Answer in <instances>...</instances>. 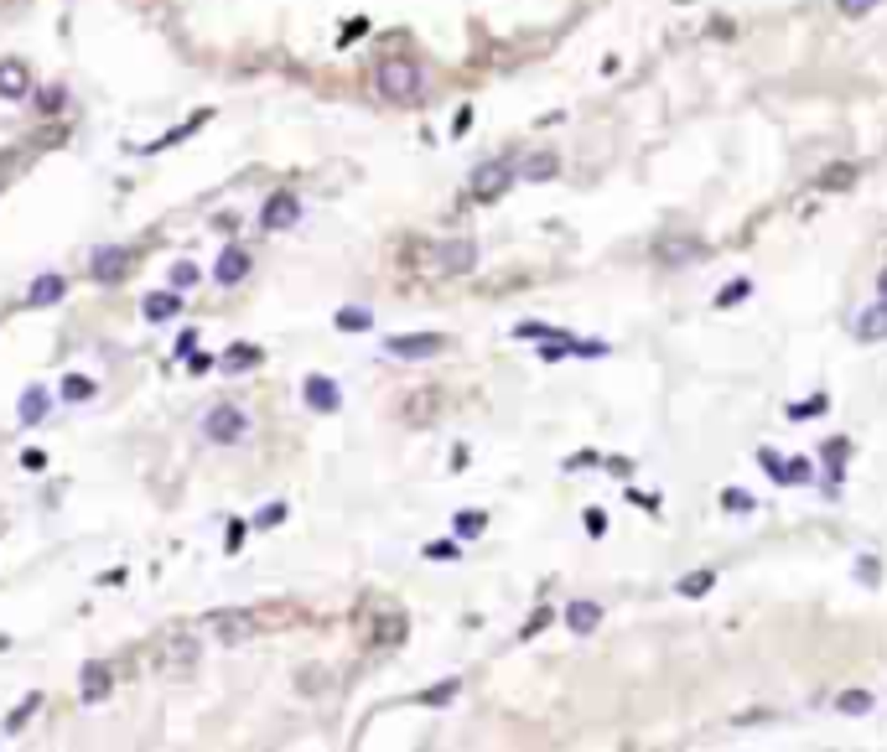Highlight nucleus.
I'll return each mask as SVG.
<instances>
[{
  "instance_id": "obj_1",
  "label": "nucleus",
  "mask_w": 887,
  "mask_h": 752,
  "mask_svg": "<svg viewBox=\"0 0 887 752\" xmlns=\"http://www.w3.org/2000/svg\"><path fill=\"white\" fill-rule=\"evenodd\" d=\"M379 93L390 99V104H415L421 93H426V73L415 68V62H405V58H390L384 68H379Z\"/></svg>"
},
{
  "instance_id": "obj_2",
  "label": "nucleus",
  "mask_w": 887,
  "mask_h": 752,
  "mask_svg": "<svg viewBox=\"0 0 887 752\" xmlns=\"http://www.w3.org/2000/svg\"><path fill=\"white\" fill-rule=\"evenodd\" d=\"M514 177H520L514 161H504V156H498V161H483V166L472 172V198H478V203H498V198L514 187Z\"/></svg>"
},
{
  "instance_id": "obj_3",
  "label": "nucleus",
  "mask_w": 887,
  "mask_h": 752,
  "mask_svg": "<svg viewBox=\"0 0 887 752\" xmlns=\"http://www.w3.org/2000/svg\"><path fill=\"white\" fill-rule=\"evenodd\" d=\"M249 431V416L239 410V405H214L208 410V421H203V436L214 441V447H229V441H239Z\"/></svg>"
},
{
  "instance_id": "obj_4",
  "label": "nucleus",
  "mask_w": 887,
  "mask_h": 752,
  "mask_svg": "<svg viewBox=\"0 0 887 752\" xmlns=\"http://www.w3.org/2000/svg\"><path fill=\"white\" fill-rule=\"evenodd\" d=\"M478 265V244L472 239H441L436 249V275H467Z\"/></svg>"
},
{
  "instance_id": "obj_5",
  "label": "nucleus",
  "mask_w": 887,
  "mask_h": 752,
  "mask_svg": "<svg viewBox=\"0 0 887 752\" xmlns=\"http://www.w3.org/2000/svg\"><path fill=\"white\" fill-rule=\"evenodd\" d=\"M125 271H130V249L125 244H99L93 249V280L99 286H120Z\"/></svg>"
},
{
  "instance_id": "obj_6",
  "label": "nucleus",
  "mask_w": 887,
  "mask_h": 752,
  "mask_svg": "<svg viewBox=\"0 0 887 752\" xmlns=\"http://www.w3.org/2000/svg\"><path fill=\"white\" fill-rule=\"evenodd\" d=\"M395 359H436L441 348H447V337H436V332H405V337H390L384 343Z\"/></svg>"
},
{
  "instance_id": "obj_7",
  "label": "nucleus",
  "mask_w": 887,
  "mask_h": 752,
  "mask_svg": "<svg viewBox=\"0 0 887 752\" xmlns=\"http://www.w3.org/2000/svg\"><path fill=\"white\" fill-rule=\"evenodd\" d=\"M296 218H302V203H296L291 192H270V198H265V208H260V229H270V234H276V229H291Z\"/></svg>"
},
{
  "instance_id": "obj_8",
  "label": "nucleus",
  "mask_w": 887,
  "mask_h": 752,
  "mask_svg": "<svg viewBox=\"0 0 887 752\" xmlns=\"http://www.w3.org/2000/svg\"><path fill=\"white\" fill-rule=\"evenodd\" d=\"M245 275H249V249L223 244V255H218V265H214V280H218V286H239Z\"/></svg>"
},
{
  "instance_id": "obj_9",
  "label": "nucleus",
  "mask_w": 887,
  "mask_h": 752,
  "mask_svg": "<svg viewBox=\"0 0 887 752\" xmlns=\"http://www.w3.org/2000/svg\"><path fill=\"white\" fill-rule=\"evenodd\" d=\"M78 691H84V700H109V691H115V675H109V664H104V659H89V664H84V675H78Z\"/></svg>"
},
{
  "instance_id": "obj_10",
  "label": "nucleus",
  "mask_w": 887,
  "mask_h": 752,
  "mask_svg": "<svg viewBox=\"0 0 887 752\" xmlns=\"http://www.w3.org/2000/svg\"><path fill=\"white\" fill-rule=\"evenodd\" d=\"M208 628H214L218 643H229V649H234V643H245L249 633H254V618H249V612H218Z\"/></svg>"
},
{
  "instance_id": "obj_11",
  "label": "nucleus",
  "mask_w": 887,
  "mask_h": 752,
  "mask_svg": "<svg viewBox=\"0 0 887 752\" xmlns=\"http://www.w3.org/2000/svg\"><path fill=\"white\" fill-rule=\"evenodd\" d=\"M306 405H311L317 416H333L337 405H343V390H337L327 374H311V379H306Z\"/></svg>"
},
{
  "instance_id": "obj_12",
  "label": "nucleus",
  "mask_w": 887,
  "mask_h": 752,
  "mask_svg": "<svg viewBox=\"0 0 887 752\" xmlns=\"http://www.w3.org/2000/svg\"><path fill=\"white\" fill-rule=\"evenodd\" d=\"M851 337H857V343H883L887 337V301L883 296H877V306H867L857 322H851Z\"/></svg>"
},
{
  "instance_id": "obj_13",
  "label": "nucleus",
  "mask_w": 887,
  "mask_h": 752,
  "mask_svg": "<svg viewBox=\"0 0 887 752\" xmlns=\"http://www.w3.org/2000/svg\"><path fill=\"white\" fill-rule=\"evenodd\" d=\"M566 628L582 633V638L586 633H597L602 628V607H597V602H571V607H566Z\"/></svg>"
},
{
  "instance_id": "obj_14",
  "label": "nucleus",
  "mask_w": 887,
  "mask_h": 752,
  "mask_svg": "<svg viewBox=\"0 0 887 752\" xmlns=\"http://www.w3.org/2000/svg\"><path fill=\"white\" fill-rule=\"evenodd\" d=\"M141 311H146V322H172L182 311V296L177 291H151V296L141 301Z\"/></svg>"
},
{
  "instance_id": "obj_15",
  "label": "nucleus",
  "mask_w": 887,
  "mask_h": 752,
  "mask_svg": "<svg viewBox=\"0 0 887 752\" xmlns=\"http://www.w3.org/2000/svg\"><path fill=\"white\" fill-rule=\"evenodd\" d=\"M47 410H52V400H47V390H42V384L21 390V410H16V416H21V425H36Z\"/></svg>"
},
{
  "instance_id": "obj_16",
  "label": "nucleus",
  "mask_w": 887,
  "mask_h": 752,
  "mask_svg": "<svg viewBox=\"0 0 887 752\" xmlns=\"http://www.w3.org/2000/svg\"><path fill=\"white\" fill-rule=\"evenodd\" d=\"M555 172H560V156H551V150H535V156H529V161L520 166L524 182H551Z\"/></svg>"
},
{
  "instance_id": "obj_17",
  "label": "nucleus",
  "mask_w": 887,
  "mask_h": 752,
  "mask_svg": "<svg viewBox=\"0 0 887 752\" xmlns=\"http://www.w3.org/2000/svg\"><path fill=\"white\" fill-rule=\"evenodd\" d=\"M62 291H68V280H62V275H42V280L27 291V301H31V306H52V301H62Z\"/></svg>"
},
{
  "instance_id": "obj_18",
  "label": "nucleus",
  "mask_w": 887,
  "mask_h": 752,
  "mask_svg": "<svg viewBox=\"0 0 887 752\" xmlns=\"http://www.w3.org/2000/svg\"><path fill=\"white\" fill-rule=\"evenodd\" d=\"M27 93V68L21 62H0V99H21Z\"/></svg>"
},
{
  "instance_id": "obj_19",
  "label": "nucleus",
  "mask_w": 887,
  "mask_h": 752,
  "mask_svg": "<svg viewBox=\"0 0 887 752\" xmlns=\"http://www.w3.org/2000/svg\"><path fill=\"white\" fill-rule=\"evenodd\" d=\"M452 530H457L462 540H478V535L488 530V513H483V509H462L457 519H452Z\"/></svg>"
},
{
  "instance_id": "obj_20",
  "label": "nucleus",
  "mask_w": 887,
  "mask_h": 752,
  "mask_svg": "<svg viewBox=\"0 0 887 752\" xmlns=\"http://www.w3.org/2000/svg\"><path fill=\"white\" fill-rule=\"evenodd\" d=\"M436 400H441L436 390L410 394V400H405V421H431V416H436Z\"/></svg>"
},
{
  "instance_id": "obj_21",
  "label": "nucleus",
  "mask_w": 887,
  "mask_h": 752,
  "mask_svg": "<svg viewBox=\"0 0 887 752\" xmlns=\"http://www.w3.org/2000/svg\"><path fill=\"white\" fill-rule=\"evenodd\" d=\"M701 255V244H659V260H670V265H696Z\"/></svg>"
},
{
  "instance_id": "obj_22",
  "label": "nucleus",
  "mask_w": 887,
  "mask_h": 752,
  "mask_svg": "<svg viewBox=\"0 0 887 752\" xmlns=\"http://www.w3.org/2000/svg\"><path fill=\"white\" fill-rule=\"evenodd\" d=\"M254 363H260V348H249V343H234V348L223 353V368H234V374H245Z\"/></svg>"
},
{
  "instance_id": "obj_23",
  "label": "nucleus",
  "mask_w": 887,
  "mask_h": 752,
  "mask_svg": "<svg viewBox=\"0 0 887 752\" xmlns=\"http://www.w3.org/2000/svg\"><path fill=\"white\" fill-rule=\"evenodd\" d=\"M62 400H73V405L93 400V379L89 374H68V379H62Z\"/></svg>"
},
{
  "instance_id": "obj_24",
  "label": "nucleus",
  "mask_w": 887,
  "mask_h": 752,
  "mask_svg": "<svg viewBox=\"0 0 887 752\" xmlns=\"http://www.w3.org/2000/svg\"><path fill=\"white\" fill-rule=\"evenodd\" d=\"M835 711H841V716H867V711H872V695L867 691H846L841 700H835Z\"/></svg>"
},
{
  "instance_id": "obj_25",
  "label": "nucleus",
  "mask_w": 887,
  "mask_h": 752,
  "mask_svg": "<svg viewBox=\"0 0 887 752\" xmlns=\"http://www.w3.org/2000/svg\"><path fill=\"white\" fill-rule=\"evenodd\" d=\"M826 410H830L826 394H810V400H794V405H789V421H804V416H826Z\"/></svg>"
},
{
  "instance_id": "obj_26",
  "label": "nucleus",
  "mask_w": 887,
  "mask_h": 752,
  "mask_svg": "<svg viewBox=\"0 0 887 752\" xmlns=\"http://www.w3.org/2000/svg\"><path fill=\"white\" fill-rule=\"evenodd\" d=\"M716 586V571H696L690 581H680V597H706Z\"/></svg>"
},
{
  "instance_id": "obj_27",
  "label": "nucleus",
  "mask_w": 887,
  "mask_h": 752,
  "mask_svg": "<svg viewBox=\"0 0 887 752\" xmlns=\"http://www.w3.org/2000/svg\"><path fill=\"white\" fill-rule=\"evenodd\" d=\"M192 286H198V265H192V260H177V265H172V291H192Z\"/></svg>"
},
{
  "instance_id": "obj_28",
  "label": "nucleus",
  "mask_w": 887,
  "mask_h": 752,
  "mask_svg": "<svg viewBox=\"0 0 887 752\" xmlns=\"http://www.w3.org/2000/svg\"><path fill=\"white\" fill-rule=\"evenodd\" d=\"M457 691H462V680H441V685H431L421 700H426V706H447V700H452Z\"/></svg>"
},
{
  "instance_id": "obj_29",
  "label": "nucleus",
  "mask_w": 887,
  "mask_h": 752,
  "mask_svg": "<svg viewBox=\"0 0 887 752\" xmlns=\"http://www.w3.org/2000/svg\"><path fill=\"white\" fill-rule=\"evenodd\" d=\"M337 327H343V332H364V327H374V322H368V311L348 306V311H337Z\"/></svg>"
},
{
  "instance_id": "obj_30",
  "label": "nucleus",
  "mask_w": 887,
  "mask_h": 752,
  "mask_svg": "<svg viewBox=\"0 0 887 752\" xmlns=\"http://www.w3.org/2000/svg\"><path fill=\"white\" fill-rule=\"evenodd\" d=\"M36 706H42V695H27V700H21V706L11 711V722H5V726H11V732H21V726H27V716L36 711Z\"/></svg>"
},
{
  "instance_id": "obj_31",
  "label": "nucleus",
  "mask_w": 887,
  "mask_h": 752,
  "mask_svg": "<svg viewBox=\"0 0 887 752\" xmlns=\"http://www.w3.org/2000/svg\"><path fill=\"white\" fill-rule=\"evenodd\" d=\"M399 633H405V618L395 612V618H384V628L374 633V643H399Z\"/></svg>"
},
{
  "instance_id": "obj_32",
  "label": "nucleus",
  "mask_w": 887,
  "mask_h": 752,
  "mask_svg": "<svg viewBox=\"0 0 887 752\" xmlns=\"http://www.w3.org/2000/svg\"><path fill=\"white\" fill-rule=\"evenodd\" d=\"M747 291H753V280H737V286H727V291H716V306H737Z\"/></svg>"
},
{
  "instance_id": "obj_33",
  "label": "nucleus",
  "mask_w": 887,
  "mask_h": 752,
  "mask_svg": "<svg viewBox=\"0 0 887 752\" xmlns=\"http://www.w3.org/2000/svg\"><path fill=\"white\" fill-rule=\"evenodd\" d=\"M851 182H857V172H851V166H830L826 177H820V187H851Z\"/></svg>"
},
{
  "instance_id": "obj_34",
  "label": "nucleus",
  "mask_w": 887,
  "mask_h": 752,
  "mask_svg": "<svg viewBox=\"0 0 887 752\" xmlns=\"http://www.w3.org/2000/svg\"><path fill=\"white\" fill-rule=\"evenodd\" d=\"M857 576L867 581V586H877V576H883V571H877V555H861V561H857Z\"/></svg>"
},
{
  "instance_id": "obj_35",
  "label": "nucleus",
  "mask_w": 887,
  "mask_h": 752,
  "mask_svg": "<svg viewBox=\"0 0 887 752\" xmlns=\"http://www.w3.org/2000/svg\"><path fill=\"white\" fill-rule=\"evenodd\" d=\"M835 5H841L846 16H867V11H877L883 0H835Z\"/></svg>"
},
{
  "instance_id": "obj_36",
  "label": "nucleus",
  "mask_w": 887,
  "mask_h": 752,
  "mask_svg": "<svg viewBox=\"0 0 887 752\" xmlns=\"http://www.w3.org/2000/svg\"><path fill=\"white\" fill-rule=\"evenodd\" d=\"M586 535H608V513L602 509H586Z\"/></svg>"
},
{
  "instance_id": "obj_37",
  "label": "nucleus",
  "mask_w": 887,
  "mask_h": 752,
  "mask_svg": "<svg viewBox=\"0 0 887 752\" xmlns=\"http://www.w3.org/2000/svg\"><path fill=\"white\" fill-rule=\"evenodd\" d=\"M426 555H431V561H452V555H457V545H452V540H436V545H426Z\"/></svg>"
},
{
  "instance_id": "obj_38",
  "label": "nucleus",
  "mask_w": 887,
  "mask_h": 752,
  "mask_svg": "<svg viewBox=\"0 0 887 752\" xmlns=\"http://www.w3.org/2000/svg\"><path fill=\"white\" fill-rule=\"evenodd\" d=\"M520 337H555V327H545V322H520Z\"/></svg>"
},
{
  "instance_id": "obj_39",
  "label": "nucleus",
  "mask_w": 887,
  "mask_h": 752,
  "mask_svg": "<svg viewBox=\"0 0 887 752\" xmlns=\"http://www.w3.org/2000/svg\"><path fill=\"white\" fill-rule=\"evenodd\" d=\"M727 509H737V513H747V509H753V498H742V493H727Z\"/></svg>"
},
{
  "instance_id": "obj_40",
  "label": "nucleus",
  "mask_w": 887,
  "mask_h": 752,
  "mask_svg": "<svg viewBox=\"0 0 887 752\" xmlns=\"http://www.w3.org/2000/svg\"><path fill=\"white\" fill-rule=\"evenodd\" d=\"M877 296H883V301H887V271H883V275H877Z\"/></svg>"
}]
</instances>
